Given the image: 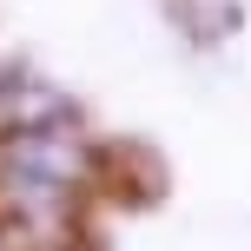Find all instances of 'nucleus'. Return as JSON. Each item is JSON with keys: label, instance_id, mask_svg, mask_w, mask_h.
<instances>
[{"label": "nucleus", "instance_id": "nucleus-2", "mask_svg": "<svg viewBox=\"0 0 251 251\" xmlns=\"http://www.w3.org/2000/svg\"><path fill=\"white\" fill-rule=\"evenodd\" d=\"M66 113H73V106H66L53 86H40V79H26V73L0 79V139H26V132H66Z\"/></svg>", "mask_w": 251, "mask_h": 251}, {"label": "nucleus", "instance_id": "nucleus-1", "mask_svg": "<svg viewBox=\"0 0 251 251\" xmlns=\"http://www.w3.org/2000/svg\"><path fill=\"white\" fill-rule=\"evenodd\" d=\"M0 185L26 205H60L79 185V146L73 132H26L0 139Z\"/></svg>", "mask_w": 251, "mask_h": 251}]
</instances>
